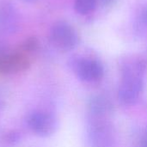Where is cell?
Segmentation results:
<instances>
[{
    "label": "cell",
    "mask_w": 147,
    "mask_h": 147,
    "mask_svg": "<svg viewBox=\"0 0 147 147\" xmlns=\"http://www.w3.org/2000/svg\"><path fill=\"white\" fill-rule=\"evenodd\" d=\"M119 67L121 81L118 99L124 105L134 104L144 90L146 61L137 54H127L121 58Z\"/></svg>",
    "instance_id": "cell-1"
},
{
    "label": "cell",
    "mask_w": 147,
    "mask_h": 147,
    "mask_svg": "<svg viewBox=\"0 0 147 147\" xmlns=\"http://www.w3.org/2000/svg\"><path fill=\"white\" fill-rule=\"evenodd\" d=\"M29 131L40 138L54 134L59 127V121L53 112L47 109H38L31 111L26 119Z\"/></svg>",
    "instance_id": "cell-4"
},
{
    "label": "cell",
    "mask_w": 147,
    "mask_h": 147,
    "mask_svg": "<svg viewBox=\"0 0 147 147\" xmlns=\"http://www.w3.org/2000/svg\"><path fill=\"white\" fill-rule=\"evenodd\" d=\"M97 7V0H74V9L81 16L92 14Z\"/></svg>",
    "instance_id": "cell-9"
},
{
    "label": "cell",
    "mask_w": 147,
    "mask_h": 147,
    "mask_svg": "<svg viewBox=\"0 0 147 147\" xmlns=\"http://www.w3.org/2000/svg\"><path fill=\"white\" fill-rule=\"evenodd\" d=\"M50 40L57 50L70 52L78 46L79 36L72 25L65 21H59L51 28Z\"/></svg>",
    "instance_id": "cell-6"
},
{
    "label": "cell",
    "mask_w": 147,
    "mask_h": 147,
    "mask_svg": "<svg viewBox=\"0 0 147 147\" xmlns=\"http://www.w3.org/2000/svg\"><path fill=\"white\" fill-rule=\"evenodd\" d=\"M3 103L2 99L0 98V115H1V114L3 112Z\"/></svg>",
    "instance_id": "cell-14"
},
{
    "label": "cell",
    "mask_w": 147,
    "mask_h": 147,
    "mask_svg": "<svg viewBox=\"0 0 147 147\" xmlns=\"http://www.w3.org/2000/svg\"><path fill=\"white\" fill-rule=\"evenodd\" d=\"M24 1H27V2H31V1H34V0H24Z\"/></svg>",
    "instance_id": "cell-15"
},
{
    "label": "cell",
    "mask_w": 147,
    "mask_h": 147,
    "mask_svg": "<svg viewBox=\"0 0 147 147\" xmlns=\"http://www.w3.org/2000/svg\"><path fill=\"white\" fill-rule=\"evenodd\" d=\"M140 20L144 26L147 27V4L142 9V10L140 12Z\"/></svg>",
    "instance_id": "cell-12"
},
{
    "label": "cell",
    "mask_w": 147,
    "mask_h": 147,
    "mask_svg": "<svg viewBox=\"0 0 147 147\" xmlns=\"http://www.w3.org/2000/svg\"><path fill=\"white\" fill-rule=\"evenodd\" d=\"M20 24L17 9L11 0H0V40L14 34Z\"/></svg>",
    "instance_id": "cell-7"
},
{
    "label": "cell",
    "mask_w": 147,
    "mask_h": 147,
    "mask_svg": "<svg viewBox=\"0 0 147 147\" xmlns=\"http://www.w3.org/2000/svg\"><path fill=\"white\" fill-rule=\"evenodd\" d=\"M22 135L20 131L17 129H9L4 132L1 136L2 142L7 146H16L22 140Z\"/></svg>",
    "instance_id": "cell-10"
},
{
    "label": "cell",
    "mask_w": 147,
    "mask_h": 147,
    "mask_svg": "<svg viewBox=\"0 0 147 147\" xmlns=\"http://www.w3.org/2000/svg\"><path fill=\"white\" fill-rule=\"evenodd\" d=\"M113 112L111 101L103 95L93 96L89 102V116L109 117Z\"/></svg>",
    "instance_id": "cell-8"
},
{
    "label": "cell",
    "mask_w": 147,
    "mask_h": 147,
    "mask_svg": "<svg viewBox=\"0 0 147 147\" xmlns=\"http://www.w3.org/2000/svg\"><path fill=\"white\" fill-rule=\"evenodd\" d=\"M140 147H147V127L143 132V134L140 138Z\"/></svg>",
    "instance_id": "cell-13"
},
{
    "label": "cell",
    "mask_w": 147,
    "mask_h": 147,
    "mask_svg": "<svg viewBox=\"0 0 147 147\" xmlns=\"http://www.w3.org/2000/svg\"><path fill=\"white\" fill-rule=\"evenodd\" d=\"M70 65L78 78L86 83H97L104 76V67L102 62L90 55L73 57Z\"/></svg>",
    "instance_id": "cell-5"
},
{
    "label": "cell",
    "mask_w": 147,
    "mask_h": 147,
    "mask_svg": "<svg viewBox=\"0 0 147 147\" xmlns=\"http://www.w3.org/2000/svg\"><path fill=\"white\" fill-rule=\"evenodd\" d=\"M119 1L120 0H97V4L103 9H111L117 5Z\"/></svg>",
    "instance_id": "cell-11"
},
{
    "label": "cell",
    "mask_w": 147,
    "mask_h": 147,
    "mask_svg": "<svg viewBox=\"0 0 147 147\" xmlns=\"http://www.w3.org/2000/svg\"><path fill=\"white\" fill-rule=\"evenodd\" d=\"M32 57L18 46L12 49L0 40V76L16 75L26 71L31 66Z\"/></svg>",
    "instance_id": "cell-2"
},
{
    "label": "cell",
    "mask_w": 147,
    "mask_h": 147,
    "mask_svg": "<svg viewBox=\"0 0 147 147\" xmlns=\"http://www.w3.org/2000/svg\"><path fill=\"white\" fill-rule=\"evenodd\" d=\"M87 139L91 147H113L115 142V129L109 117L89 116Z\"/></svg>",
    "instance_id": "cell-3"
}]
</instances>
